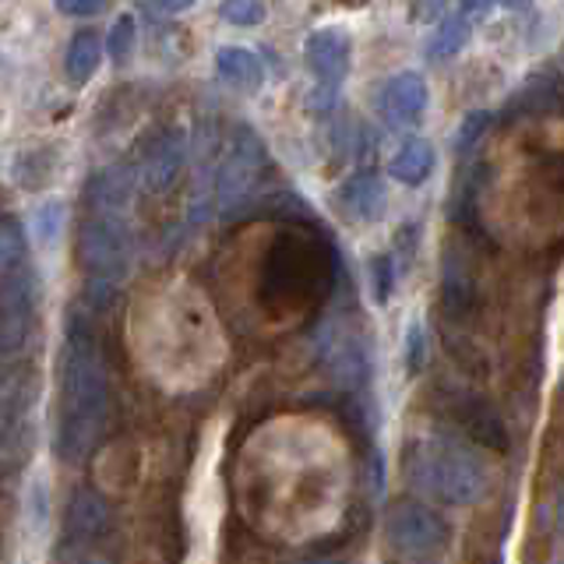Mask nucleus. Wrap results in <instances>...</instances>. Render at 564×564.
<instances>
[{
  "instance_id": "nucleus-28",
  "label": "nucleus",
  "mask_w": 564,
  "mask_h": 564,
  "mask_svg": "<svg viewBox=\"0 0 564 564\" xmlns=\"http://www.w3.org/2000/svg\"><path fill=\"white\" fill-rule=\"evenodd\" d=\"M155 4L163 11H170V14H181V11L194 8V0H155Z\"/></svg>"
},
{
  "instance_id": "nucleus-18",
  "label": "nucleus",
  "mask_w": 564,
  "mask_h": 564,
  "mask_svg": "<svg viewBox=\"0 0 564 564\" xmlns=\"http://www.w3.org/2000/svg\"><path fill=\"white\" fill-rule=\"evenodd\" d=\"M99 61H102V43L96 32H78L75 40H70V50H67V78L70 82H88L99 70Z\"/></svg>"
},
{
  "instance_id": "nucleus-19",
  "label": "nucleus",
  "mask_w": 564,
  "mask_h": 564,
  "mask_svg": "<svg viewBox=\"0 0 564 564\" xmlns=\"http://www.w3.org/2000/svg\"><path fill=\"white\" fill-rule=\"evenodd\" d=\"M469 43V18L466 14H448L431 35V57L434 61H445L452 53H458Z\"/></svg>"
},
{
  "instance_id": "nucleus-6",
  "label": "nucleus",
  "mask_w": 564,
  "mask_h": 564,
  "mask_svg": "<svg viewBox=\"0 0 564 564\" xmlns=\"http://www.w3.org/2000/svg\"><path fill=\"white\" fill-rule=\"evenodd\" d=\"M35 317V275L29 264L0 275V364L22 357Z\"/></svg>"
},
{
  "instance_id": "nucleus-30",
  "label": "nucleus",
  "mask_w": 564,
  "mask_h": 564,
  "mask_svg": "<svg viewBox=\"0 0 564 564\" xmlns=\"http://www.w3.org/2000/svg\"><path fill=\"white\" fill-rule=\"evenodd\" d=\"M557 533H564V501H561V508H557Z\"/></svg>"
},
{
  "instance_id": "nucleus-13",
  "label": "nucleus",
  "mask_w": 564,
  "mask_h": 564,
  "mask_svg": "<svg viewBox=\"0 0 564 564\" xmlns=\"http://www.w3.org/2000/svg\"><path fill=\"white\" fill-rule=\"evenodd\" d=\"M216 67H219V75L240 88V93H261V85H264V64L254 50H247V46H223L216 53Z\"/></svg>"
},
{
  "instance_id": "nucleus-3",
  "label": "nucleus",
  "mask_w": 564,
  "mask_h": 564,
  "mask_svg": "<svg viewBox=\"0 0 564 564\" xmlns=\"http://www.w3.org/2000/svg\"><path fill=\"white\" fill-rule=\"evenodd\" d=\"M410 484L437 505L469 508L487 494L490 473L484 458L455 437H423L410 452Z\"/></svg>"
},
{
  "instance_id": "nucleus-12",
  "label": "nucleus",
  "mask_w": 564,
  "mask_h": 564,
  "mask_svg": "<svg viewBox=\"0 0 564 564\" xmlns=\"http://www.w3.org/2000/svg\"><path fill=\"white\" fill-rule=\"evenodd\" d=\"M339 205L352 223H375L388 208V191L378 176H352V181L343 187Z\"/></svg>"
},
{
  "instance_id": "nucleus-8",
  "label": "nucleus",
  "mask_w": 564,
  "mask_h": 564,
  "mask_svg": "<svg viewBox=\"0 0 564 564\" xmlns=\"http://www.w3.org/2000/svg\"><path fill=\"white\" fill-rule=\"evenodd\" d=\"M349 50H352V40L346 29L328 25V29H317L307 35L304 61H307V70L314 75V82L322 85V110H328V102L335 99V88H339L346 78Z\"/></svg>"
},
{
  "instance_id": "nucleus-26",
  "label": "nucleus",
  "mask_w": 564,
  "mask_h": 564,
  "mask_svg": "<svg viewBox=\"0 0 564 564\" xmlns=\"http://www.w3.org/2000/svg\"><path fill=\"white\" fill-rule=\"evenodd\" d=\"M405 364H410L413 375L423 364V328L420 325H410V335H405Z\"/></svg>"
},
{
  "instance_id": "nucleus-15",
  "label": "nucleus",
  "mask_w": 564,
  "mask_h": 564,
  "mask_svg": "<svg viewBox=\"0 0 564 564\" xmlns=\"http://www.w3.org/2000/svg\"><path fill=\"white\" fill-rule=\"evenodd\" d=\"M388 173H392V181H399L402 187L423 184L434 173V149L427 141H416V138L405 141V145L392 155V163H388Z\"/></svg>"
},
{
  "instance_id": "nucleus-21",
  "label": "nucleus",
  "mask_w": 564,
  "mask_h": 564,
  "mask_svg": "<svg viewBox=\"0 0 564 564\" xmlns=\"http://www.w3.org/2000/svg\"><path fill=\"white\" fill-rule=\"evenodd\" d=\"M134 46H138V22H134V14L123 11V14H117L110 35H106V50H110L113 64H128Z\"/></svg>"
},
{
  "instance_id": "nucleus-22",
  "label": "nucleus",
  "mask_w": 564,
  "mask_h": 564,
  "mask_svg": "<svg viewBox=\"0 0 564 564\" xmlns=\"http://www.w3.org/2000/svg\"><path fill=\"white\" fill-rule=\"evenodd\" d=\"M264 0H223L219 14L226 18L229 25H240V29H251L258 22H264Z\"/></svg>"
},
{
  "instance_id": "nucleus-23",
  "label": "nucleus",
  "mask_w": 564,
  "mask_h": 564,
  "mask_svg": "<svg viewBox=\"0 0 564 564\" xmlns=\"http://www.w3.org/2000/svg\"><path fill=\"white\" fill-rule=\"evenodd\" d=\"M392 286H395V264H392V258H388V254L370 258V290H375L378 304H388Z\"/></svg>"
},
{
  "instance_id": "nucleus-32",
  "label": "nucleus",
  "mask_w": 564,
  "mask_h": 564,
  "mask_svg": "<svg viewBox=\"0 0 564 564\" xmlns=\"http://www.w3.org/2000/svg\"><path fill=\"white\" fill-rule=\"evenodd\" d=\"M88 564H102V561H88Z\"/></svg>"
},
{
  "instance_id": "nucleus-17",
  "label": "nucleus",
  "mask_w": 564,
  "mask_h": 564,
  "mask_svg": "<svg viewBox=\"0 0 564 564\" xmlns=\"http://www.w3.org/2000/svg\"><path fill=\"white\" fill-rule=\"evenodd\" d=\"M131 198V176L123 170H102L93 184H88V202L93 208H113L123 212Z\"/></svg>"
},
{
  "instance_id": "nucleus-20",
  "label": "nucleus",
  "mask_w": 564,
  "mask_h": 564,
  "mask_svg": "<svg viewBox=\"0 0 564 564\" xmlns=\"http://www.w3.org/2000/svg\"><path fill=\"white\" fill-rule=\"evenodd\" d=\"M29 258V240H25V229L18 219H0V275L25 264Z\"/></svg>"
},
{
  "instance_id": "nucleus-31",
  "label": "nucleus",
  "mask_w": 564,
  "mask_h": 564,
  "mask_svg": "<svg viewBox=\"0 0 564 564\" xmlns=\"http://www.w3.org/2000/svg\"><path fill=\"white\" fill-rule=\"evenodd\" d=\"M561 293H564V269H561Z\"/></svg>"
},
{
  "instance_id": "nucleus-5",
  "label": "nucleus",
  "mask_w": 564,
  "mask_h": 564,
  "mask_svg": "<svg viewBox=\"0 0 564 564\" xmlns=\"http://www.w3.org/2000/svg\"><path fill=\"white\" fill-rule=\"evenodd\" d=\"M264 170V152L251 131H237L223 155V166L216 176V202L223 216H237L254 202L258 184Z\"/></svg>"
},
{
  "instance_id": "nucleus-29",
  "label": "nucleus",
  "mask_w": 564,
  "mask_h": 564,
  "mask_svg": "<svg viewBox=\"0 0 564 564\" xmlns=\"http://www.w3.org/2000/svg\"><path fill=\"white\" fill-rule=\"evenodd\" d=\"M473 8H487V4H522V0H469Z\"/></svg>"
},
{
  "instance_id": "nucleus-7",
  "label": "nucleus",
  "mask_w": 564,
  "mask_h": 564,
  "mask_svg": "<svg viewBox=\"0 0 564 564\" xmlns=\"http://www.w3.org/2000/svg\"><path fill=\"white\" fill-rule=\"evenodd\" d=\"M384 536L395 554L410 561H427L448 546V522L423 505H402L388 516Z\"/></svg>"
},
{
  "instance_id": "nucleus-11",
  "label": "nucleus",
  "mask_w": 564,
  "mask_h": 564,
  "mask_svg": "<svg viewBox=\"0 0 564 564\" xmlns=\"http://www.w3.org/2000/svg\"><path fill=\"white\" fill-rule=\"evenodd\" d=\"M423 106H427V82L416 70H402V75H395L381 88V117L392 128L413 123L423 113Z\"/></svg>"
},
{
  "instance_id": "nucleus-9",
  "label": "nucleus",
  "mask_w": 564,
  "mask_h": 564,
  "mask_svg": "<svg viewBox=\"0 0 564 564\" xmlns=\"http://www.w3.org/2000/svg\"><path fill=\"white\" fill-rule=\"evenodd\" d=\"M317 352H322L328 375L343 388H357L367 378V349L360 343V335L349 332L346 325L328 322L322 335H317Z\"/></svg>"
},
{
  "instance_id": "nucleus-16",
  "label": "nucleus",
  "mask_w": 564,
  "mask_h": 564,
  "mask_svg": "<svg viewBox=\"0 0 564 564\" xmlns=\"http://www.w3.org/2000/svg\"><path fill=\"white\" fill-rule=\"evenodd\" d=\"M458 420H463V427L480 441V445L487 448H505L508 445V434H505V423L494 416V410H487L484 402H466L463 413H458Z\"/></svg>"
},
{
  "instance_id": "nucleus-27",
  "label": "nucleus",
  "mask_w": 564,
  "mask_h": 564,
  "mask_svg": "<svg viewBox=\"0 0 564 564\" xmlns=\"http://www.w3.org/2000/svg\"><path fill=\"white\" fill-rule=\"evenodd\" d=\"M480 128H487V117H484V113L469 117V120H466V128H463V145H469V141H476V131H480Z\"/></svg>"
},
{
  "instance_id": "nucleus-24",
  "label": "nucleus",
  "mask_w": 564,
  "mask_h": 564,
  "mask_svg": "<svg viewBox=\"0 0 564 564\" xmlns=\"http://www.w3.org/2000/svg\"><path fill=\"white\" fill-rule=\"evenodd\" d=\"M61 223H64V205L61 202H46L35 216V234L43 243H53V237H61Z\"/></svg>"
},
{
  "instance_id": "nucleus-10",
  "label": "nucleus",
  "mask_w": 564,
  "mask_h": 564,
  "mask_svg": "<svg viewBox=\"0 0 564 564\" xmlns=\"http://www.w3.org/2000/svg\"><path fill=\"white\" fill-rule=\"evenodd\" d=\"M184 159H187V145H184V134L181 131H166L159 134L145 159H141V187L149 194H163L176 184V176L184 170Z\"/></svg>"
},
{
  "instance_id": "nucleus-14",
  "label": "nucleus",
  "mask_w": 564,
  "mask_h": 564,
  "mask_svg": "<svg viewBox=\"0 0 564 564\" xmlns=\"http://www.w3.org/2000/svg\"><path fill=\"white\" fill-rule=\"evenodd\" d=\"M106 522H110V511H106L102 498L93 490H78L67 505V533L78 540H93L99 536Z\"/></svg>"
},
{
  "instance_id": "nucleus-4",
  "label": "nucleus",
  "mask_w": 564,
  "mask_h": 564,
  "mask_svg": "<svg viewBox=\"0 0 564 564\" xmlns=\"http://www.w3.org/2000/svg\"><path fill=\"white\" fill-rule=\"evenodd\" d=\"M82 269L93 279V290L110 293L131 269V226L123 212L93 208V216L82 223L78 237Z\"/></svg>"
},
{
  "instance_id": "nucleus-25",
  "label": "nucleus",
  "mask_w": 564,
  "mask_h": 564,
  "mask_svg": "<svg viewBox=\"0 0 564 564\" xmlns=\"http://www.w3.org/2000/svg\"><path fill=\"white\" fill-rule=\"evenodd\" d=\"M57 11L67 18H96L106 11V0H57Z\"/></svg>"
},
{
  "instance_id": "nucleus-1",
  "label": "nucleus",
  "mask_w": 564,
  "mask_h": 564,
  "mask_svg": "<svg viewBox=\"0 0 564 564\" xmlns=\"http://www.w3.org/2000/svg\"><path fill=\"white\" fill-rule=\"evenodd\" d=\"M480 212L505 243L564 234V120H525L494 141Z\"/></svg>"
},
{
  "instance_id": "nucleus-2",
  "label": "nucleus",
  "mask_w": 564,
  "mask_h": 564,
  "mask_svg": "<svg viewBox=\"0 0 564 564\" xmlns=\"http://www.w3.org/2000/svg\"><path fill=\"white\" fill-rule=\"evenodd\" d=\"M106 413H110V381H106L102 352L82 325H70L61 349L57 455L64 463H82L106 427Z\"/></svg>"
}]
</instances>
